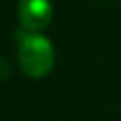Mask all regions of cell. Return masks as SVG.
I'll return each mask as SVG.
<instances>
[{
  "instance_id": "6da1fadb",
  "label": "cell",
  "mask_w": 121,
  "mask_h": 121,
  "mask_svg": "<svg viewBox=\"0 0 121 121\" xmlns=\"http://www.w3.org/2000/svg\"><path fill=\"white\" fill-rule=\"evenodd\" d=\"M19 42V66L30 78H43L51 72L55 64L53 43L38 32H23Z\"/></svg>"
},
{
  "instance_id": "7a4b0ae2",
  "label": "cell",
  "mask_w": 121,
  "mask_h": 121,
  "mask_svg": "<svg viewBox=\"0 0 121 121\" xmlns=\"http://www.w3.org/2000/svg\"><path fill=\"white\" fill-rule=\"evenodd\" d=\"M17 17L28 32H40L53 19V6L49 0H21Z\"/></svg>"
}]
</instances>
